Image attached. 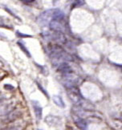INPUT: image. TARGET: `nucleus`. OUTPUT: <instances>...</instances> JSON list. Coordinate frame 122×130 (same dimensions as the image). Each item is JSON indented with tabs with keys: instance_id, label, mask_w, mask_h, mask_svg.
Masks as SVG:
<instances>
[{
	"instance_id": "f257e3e1",
	"label": "nucleus",
	"mask_w": 122,
	"mask_h": 130,
	"mask_svg": "<svg viewBox=\"0 0 122 130\" xmlns=\"http://www.w3.org/2000/svg\"><path fill=\"white\" fill-rule=\"evenodd\" d=\"M48 56L51 59L52 63L54 66H59L63 63H68L72 61L73 58L71 55L59 46L58 44H51L48 47Z\"/></svg>"
},
{
	"instance_id": "f03ea898",
	"label": "nucleus",
	"mask_w": 122,
	"mask_h": 130,
	"mask_svg": "<svg viewBox=\"0 0 122 130\" xmlns=\"http://www.w3.org/2000/svg\"><path fill=\"white\" fill-rule=\"evenodd\" d=\"M58 8L55 9H48L47 11L42 12L37 18V23L40 26H47L54 19H56Z\"/></svg>"
},
{
	"instance_id": "7ed1b4c3",
	"label": "nucleus",
	"mask_w": 122,
	"mask_h": 130,
	"mask_svg": "<svg viewBox=\"0 0 122 130\" xmlns=\"http://www.w3.org/2000/svg\"><path fill=\"white\" fill-rule=\"evenodd\" d=\"M44 39H48L49 41H52L55 43H65L67 39L63 32L51 31H45L42 34Z\"/></svg>"
},
{
	"instance_id": "20e7f679",
	"label": "nucleus",
	"mask_w": 122,
	"mask_h": 130,
	"mask_svg": "<svg viewBox=\"0 0 122 130\" xmlns=\"http://www.w3.org/2000/svg\"><path fill=\"white\" fill-rule=\"evenodd\" d=\"M79 82H80V78L76 75H74L72 72L63 75L62 83L64 84V86L68 89L76 88V85L79 84Z\"/></svg>"
},
{
	"instance_id": "39448f33",
	"label": "nucleus",
	"mask_w": 122,
	"mask_h": 130,
	"mask_svg": "<svg viewBox=\"0 0 122 130\" xmlns=\"http://www.w3.org/2000/svg\"><path fill=\"white\" fill-rule=\"evenodd\" d=\"M68 96L70 98L71 101H72V102H73L76 105L83 107V104L85 103L84 100L82 97V96H81L80 91L76 88H72L68 89Z\"/></svg>"
},
{
	"instance_id": "423d86ee",
	"label": "nucleus",
	"mask_w": 122,
	"mask_h": 130,
	"mask_svg": "<svg viewBox=\"0 0 122 130\" xmlns=\"http://www.w3.org/2000/svg\"><path fill=\"white\" fill-rule=\"evenodd\" d=\"M49 27L52 31H59V32H64L68 31L67 23H64V20H52L49 24Z\"/></svg>"
},
{
	"instance_id": "0eeeda50",
	"label": "nucleus",
	"mask_w": 122,
	"mask_h": 130,
	"mask_svg": "<svg viewBox=\"0 0 122 130\" xmlns=\"http://www.w3.org/2000/svg\"><path fill=\"white\" fill-rule=\"evenodd\" d=\"M14 103L11 102L8 104H3L0 105V117L1 116H7L9 113L13 112L14 110Z\"/></svg>"
},
{
	"instance_id": "6e6552de",
	"label": "nucleus",
	"mask_w": 122,
	"mask_h": 130,
	"mask_svg": "<svg viewBox=\"0 0 122 130\" xmlns=\"http://www.w3.org/2000/svg\"><path fill=\"white\" fill-rule=\"evenodd\" d=\"M32 107L34 109L35 117H36L38 121H40L42 118V115H43V108L41 105H40L39 103L37 101H32Z\"/></svg>"
},
{
	"instance_id": "1a4fd4ad",
	"label": "nucleus",
	"mask_w": 122,
	"mask_h": 130,
	"mask_svg": "<svg viewBox=\"0 0 122 130\" xmlns=\"http://www.w3.org/2000/svg\"><path fill=\"white\" fill-rule=\"evenodd\" d=\"M60 118L59 117H55L53 115H48L45 118V122L50 126H57L60 124Z\"/></svg>"
},
{
	"instance_id": "9d476101",
	"label": "nucleus",
	"mask_w": 122,
	"mask_h": 130,
	"mask_svg": "<svg viewBox=\"0 0 122 130\" xmlns=\"http://www.w3.org/2000/svg\"><path fill=\"white\" fill-rule=\"evenodd\" d=\"M58 71L62 73V75L68 74L72 72V69L68 63H63L58 67Z\"/></svg>"
},
{
	"instance_id": "9b49d317",
	"label": "nucleus",
	"mask_w": 122,
	"mask_h": 130,
	"mask_svg": "<svg viewBox=\"0 0 122 130\" xmlns=\"http://www.w3.org/2000/svg\"><path fill=\"white\" fill-rule=\"evenodd\" d=\"M74 122L80 129L87 130L88 124H87V122H86L84 119H82L81 117H74Z\"/></svg>"
},
{
	"instance_id": "f8f14e48",
	"label": "nucleus",
	"mask_w": 122,
	"mask_h": 130,
	"mask_svg": "<svg viewBox=\"0 0 122 130\" xmlns=\"http://www.w3.org/2000/svg\"><path fill=\"white\" fill-rule=\"evenodd\" d=\"M20 114H21V112H19V111H13L11 113H9L8 115H7V117L4 119V121L5 122L13 121L20 116Z\"/></svg>"
},
{
	"instance_id": "ddd939ff",
	"label": "nucleus",
	"mask_w": 122,
	"mask_h": 130,
	"mask_svg": "<svg viewBox=\"0 0 122 130\" xmlns=\"http://www.w3.org/2000/svg\"><path fill=\"white\" fill-rule=\"evenodd\" d=\"M53 102L56 104V105L59 108H65V104L63 101V99L61 98L59 96H53L52 97Z\"/></svg>"
},
{
	"instance_id": "4468645a",
	"label": "nucleus",
	"mask_w": 122,
	"mask_h": 130,
	"mask_svg": "<svg viewBox=\"0 0 122 130\" xmlns=\"http://www.w3.org/2000/svg\"><path fill=\"white\" fill-rule=\"evenodd\" d=\"M17 44L19 45V47H20V49H21L22 51L27 55V56H28V57H30V56H30V52L27 50V48L26 47V46H25V44L23 43V41H21V40L18 41V42H17Z\"/></svg>"
},
{
	"instance_id": "2eb2a0df",
	"label": "nucleus",
	"mask_w": 122,
	"mask_h": 130,
	"mask_svg": "<svg viewBox=\"0 0 122 130\" xmlns=\"http://www.w3.org/2000/svg\"><path fill=\"white\" fill-rule=\"evenodd\" d=\"M16 36L18 37H23V38H30V37H32V36H30V35H27V34H23L21 32H19V31H16Z\"/></svg>"
},
{
	"instance_id": "dca6fc26",
	"label": "nucleus",
	"mask_w": 122,
	"mask_h": 130,
	"mask_svg": "<svg viewBox=\"0 0 122 130\" xmlns=\"http://www.w3.org/2000/svg\"><path fill=\"white\" fill-rule=\"evenodd\" d=\"M36 84H37V85H38V87H39V89H40V90H41V92H43V94L45 95V96H47L48 98H49V96H48V92L47 91H46V90L41 86V84H39L38 82H36Z\"/></svg>"
},
{
	"instance_id": "f3484780",
	"label": "nucleus",
	"mask_w": 122,
	"mask_h": 130,
	"mask_svg": "<svg viewBox=\"0 0 122 130\" xmlns=\"http://www.w3.org/2000/svg\"><path fill=\"white\" fill-rule=\"evenodd\" d=\"M85 3L84 1H75L73 3V7H80V6H83V5Z\"/></svg>"
},
{
	"instance_id": "a211bd4d",
	"label": "nucleus",
	"mask_w": 122,
	"mask_h": 130,
	"mask_svg": "<svg viewBox=\"0 0 122 130\" xmlns=\"http://www.w3.org/2000/svg\"><path fill=\"white\" fill-rule=\"evenodd\" d=\"M4 130H21V128H20V127H19V126H13V127L7 128Z\"/></svg>"
},
{
	"instance_id": "6ab92c4d",
	"label": "nucleus",
	"mask_w": 122,
	"mask_h": 130,
	"mask_svg": "<svg viewBox=\"0 0 122 130\" xmlns=\"http://www.w3.org/2000/svg\"><path fill=\"white\" fill-rule=\"evenodd\" d=\"M4 88L5 89H7V90H13L14 88V86L11 85V84H5V85H4Z\"/></svg>"
},
{
	"instance_id": "aec40b11",
	"label": "nucleus",
	"mask_w": 122,
	"mask_h": 130,
	"mask_svg": "<svg viewBox=\"0 0 122 130\" xmlns=\"http://www.w3.org/2000/svg\"><path fill=\"white\" fill-rule=\"evenodd\" d=\"M5 9H6V11H7V12H9V13H10V14H12V15H13V16H14V17H15V18H16V19H19L18 18V16H16V15H15V14H14V13H13V12H12V11H11V10H10L9 8H7V7H5ZM19 20H20V19H19Z\"/></svg>"
},
{
	"instance_id": "412c9836",
	"label": "nucleus",
	"mask_w": 122,
	"mask_h": 130,
	"mask_svg": "<svg viewBox=\"0 0 122 130\" xmlns=\"http://www.w3.org/2000/svg\"><path fill=\"white\" fill-rule=\"evenodd\" d=\"M5 100V96L3 95H0V104H2Z\"/></svg>"
},
{
	"instance_id": "4be33fe9",
	"label": "nucleus",
	"mask_w": 122,
	"mask_h": 130,
	"mask_svg": "<svg viewBox=\"0 0 122 130\" xmlns=\"http://www.w3.org/2000/svg\"><path fill=\"white\" fill-rule=\"evenodd\" d=\"M3 76V75H1V74H0V79H2V77Z\"/></svg>"
},
{
	"instance_id": "5701e85b",
	"label": "nucleus",
	"mask_w": 122,
	"mask_h": 130,
	"mask_svg": "<svg viewBox=\"0 0 122 130\" xmlns=\"http://www.w3.org/2000/svg\"><path fill=\"white\" fill-rule=\"evenodd\" d=\"M38 130H41V129H38Z\"/></svg>"
}]
</instances>
